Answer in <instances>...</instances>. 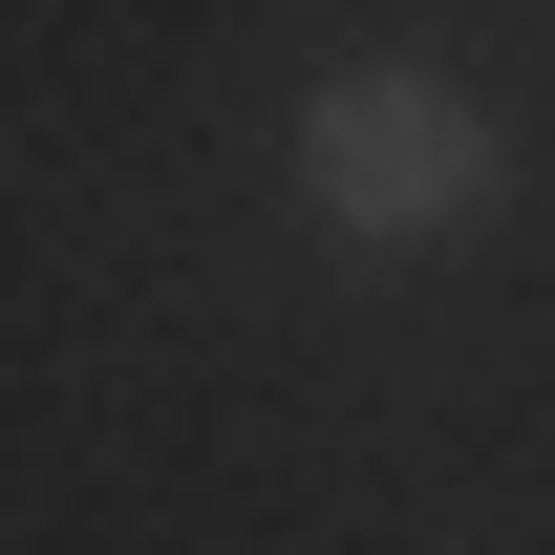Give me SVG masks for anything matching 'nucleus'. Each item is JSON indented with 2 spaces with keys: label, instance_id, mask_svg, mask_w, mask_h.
Listing matches in <instances>:
<instances>
[{
  "label": "nucleus",
  "instance_id": "f257e3e1",
  "mask_svg": "<svg viewBox=\"0 0 555 555\" xmlns=\"http://www.w3.org/2000/svg\"><path fill=\"white\" fill-rule=\"evenodd\" d=\"M299 193L343 214V235H470L491 214V129L427 65H343L321 107H299Z\"/></svg>",
  "mask_w": 555,
  "mask_h": 555
}]
</instances>
